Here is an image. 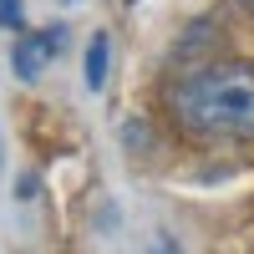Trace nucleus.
Returning a JSON list of instances; mask_svg holds the SVG:
<instances>
[{
    "mask_svg": "<svg viewBox=\"0 0 254 254\" xmlns=\"http://www.w3.org/2000/svg\"><path fill=\"white\" fill-rule=\"evenodd\" d=\"M168 107L198 142H254V61H208L188 71Z\"/></svg>",
    "mask_w": 254,
    "mask_h": 254,
    "instance_id": "nucleus-1",
    "label": "nucleus"
},
{
    "mask_svg": "<svg viewBox=\"0 0 254 254\" xmlns=\"http://www.w3.org/2000/svg\"><path fill=\"white\" fill-rule=\"evenodd\" d=\"M61 41H66V26H46V31H26V36H15V51H10V71L20 81H36L41 71L56 61L61 51Z\"/></svg>",
    "mask_w": 254,
    "mask_h": 254,
    "instance_id": "nucleus-2",
    "label": "nucleus"
},
{
    "mask_svg": "<svg viewBox=\"0 0 254 254\" xmlns=\"http://www.w3.org/2000/svg\"><path fill=\"white\" fill-rule=\"evenodd\" d=\"M107 51H112L107 31H97V36L87 41V66H81V76H87V87H92V92L107 87Z\"/></svg>",
    "mask_w": 254,
    "mask_h": 254,
    "instance_id": "nucleus-3",
    "label": "nucleus"
},
{
    "mask_svg": "<svg viewBox=\"0 0 254 254\" xmlns=\"http://www.w3.org/2000/svg\"><path fill=\"white\" fill-rule=\"evenodd\" d=\"M26 26V5L20 0H0V31H20Z\"/></svg>",
    "mask_w": 254,
    "mask_h": 254,
    "instance_id": "nucleus-4",
    "label": "nucleus"
},
{
    "mask_svg": "<svg viewBox=\"0 0 254 254\" xmlns=\"http://www.w3.org/2000/svg\"><path fill=\"white\" fill-rule=\"evenodd\" d=\"M244 5H254V0H244Z\"/></svg>",
    "mask_w": 254,
    "mask_h": 254,
    "instance_id": "nucleus-5",
    "label": "nucleus"
}]
</instances>
